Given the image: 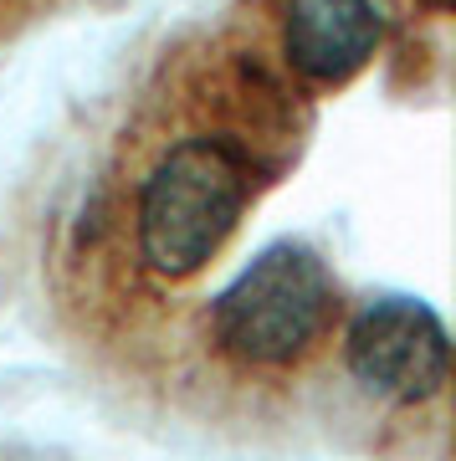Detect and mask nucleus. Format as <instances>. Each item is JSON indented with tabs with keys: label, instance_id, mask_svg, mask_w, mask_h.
<instances>
[{
	"label": "nucleus",
	"instance_id": "20e7f679",
	"mask_svg": "<svg viewBox=\"0 0 456 461\" xmlns=\"http://www.w3.org/2000/svg\"><path fill=\"white\" fill-rule=\"evenodd\" d=\"M385 36V0H293L282 47L313 83H343L375 57Z\"/></svg>",
	"mask_w": 456,
	"mask_h": 461
},
{
	"label": "nucleus",
	"instance_id": "39448f33",
	"mask_svg": "<svg viewBox=\"0 0 456 461\" xmlns=\"http://www.w3.org/2000/svg\"><path fill=\"white\" fill-rule=\"evenodd\" d=\"M431 5H436V11H446V5H451V0H431Z\"/></svg>",
	"mask_w": 456,
	"mask_h": 461
},
{
	"label": "nucleus",
	"instance_id": "f257e3e1",
	"mask_svg": "<svg viewBox=\"0 0 456 461\" xmlns=\"http://www.w3.org/2000/svg\"><path fill=\"white\" fill-rule=\"evenodd\" d=\"M251 195V165L226 139H185L139 195V247L164 277H190L226 247Z\"/></svg>",
	"mask_w": 456,
	"mask_h": 461
},
{
	"label": "nucleus",
	"instance_id": "f03ea898",
	"mask_svg": "<svg viewBox=\"0 0 456 461\" xmlns=\"http://www.w3.org/2000/svg\"><path fill=\"white\" fill-rule=\"evenodd\" d=\"M333 277L308 247L278 241L215 297V339L251 364H287L328 329Z\"/></svg>",
	"mask_w": 456,
	"mask_h": 461
},
{
	"label": "nucleus",
	"instance_id": "7ed1b4c3",
	"mask_svg": "<svg viewBox=\"0 0 456 461\" xmlns=\"http://www.w3.org/2000/svg\"><path fill=\"white\" fill-rule=\"evenodd\" d=\"M349 369L390 400H431L451 369V339L425 303L415 297H379L349 329Z\"/></svg>",
	"mask_w": 456,
	"mask_h": 461
}]
</instances>
